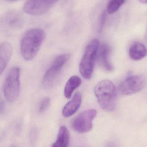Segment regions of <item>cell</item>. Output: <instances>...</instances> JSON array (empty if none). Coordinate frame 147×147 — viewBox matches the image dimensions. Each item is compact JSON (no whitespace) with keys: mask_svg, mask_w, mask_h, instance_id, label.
I'll use <instances>...</instances> for the list:
<instances>
[{"mask_svg":"<svg viewBox=\"0 0 147 147\" xmlns=\"http://www.w3.org/2000/svg\"><path fill=\"white\" fill-rule=\"evenodd\" d=\"M45 33L41 28L29 29L21 41L22 56L26 60H31L36 56L45 38Z\"/></svg>","mask_w":147,"mask_h":147,"instance_id":"1","label":"cell"},{"mask_svg":"<svg viewBox=\"0 0 147 147\" xmlns=\"http://www.w3.org/2000/svg\"><path fill=\"white\" fill-rule=\"evenodd\" d=\"M94 93L100 107L107 111H114L117 102L115 86L108 79L103 80L95 86Z\"/></svg>","mask_w":147,"mask_h":147,"instance_id":"2","label":"cell"},{"mask_svg":"<svg viewBox=\"0 0 147 147\" xmlns=\"http://www.w3.org/2000/svg\"><path fill=\"white\" fill-rule=\"evenodd\" d=\"M99 46V41L95 39L91 41L86 47L79 65L80 73L86 79L91 78Z\"/></svg>","mask_w":147,"mask_h":147,"instance_id":"3","label":"cell"},{"mask_svg":"<svg viewBox=\"0 0 147 147\" xmlns=\"http://www.w3.org/2000/svg\"><path fill=\"white\" fill-rule=\"evenodd\" d=\"M20 69L14 67L8 74L4 84L3 90L4 96L8 102L13 103L19 97L20 93Z\"/></svg>","mask_w":147,"mask_h":147,"instance_id":"4","label":"cell"},{"mask_svg":"<svg viewBox=\"0 0 147 147\" xmlns=\"http://www.w3.org/2000/svg\"><path fill=\"white\" fill-rule=\"evenodd\" d=\"M70 58L69 54H64L57 57L53 62L51 67L46 72L43 77V84L47 88L52 87L64 65Z\"/></svg>","mask_w":147,"mask_h":147,"instance_id":"5","label":"cell"},{"mask_svg":"<svg viewBox=\"0 0 147 147\" xmlns=\"http://www.w3.org/2000/svg\"><path fill=\"white\" fill-rule=\"evenodd\" d=\"M147 84V79L144 75L131 76L120 84L119 91L122 95H133L142 90L146 86Z\"/></svg>","mask_w":147,"mask_h":147,"instance_id":"6","label":"cell"},{"mask_svg":"<svg viewBox=\"0 0 147 147\" xmlns=\"http://www.w3.org/2000/svg\"><path fill=\"white\" fill-rule=\"evenodd\" d=\"M96 115L97 111L95 110L83 111L73 120L72 123L73 129L80 133L90 131L93 127L92 121Z\"/></svg>","mask_w":147,"mask_h":147,"instance_id":"7","label":"cell"},{"mask_svg":"<svg viewBox=\"0 0 147 147\" xmlns=\"http://www.w3.org/2000/svg\"><path fill=\"white\" fill-rule=\"evenodd\" d=\"M53 4L52 0H27L23 10L28 14L40 15L47 12Z\"/></svg>","mask_w":147,"mask_h":147,"instance_id":"8","label":"cell"},{"mask_svg":"<svg viewBox=\"0 0 147 147\" xmlns=\"http://www.w3.org/2000/svg\"><path fill=\"white\" fill-rule=\"evenodd\" d=\"M13 53V47L8 42L0 43V76L9 62Z\"/></svg>","mask_w":147,"mask_h":147,"instance_id":"9","label":"cell"},{"mask_svg":"<svg viewBox=\"0 0 147 147\" xmlns=\"http://www.w3.org/2000/svg\"><path fill=\"white\" fill-rule=\"evenodd\" d=\"M82 101V96L80 92L75 93L73 98L64 106L62 111L63 116L65 118L74 114L80 107Z\"/></svg>","mask_w":147,"mask_h":147,"instance_id":"10","label":"cell"},{"mask_svg":"<svg viewBox=\"0 0 147 147\" xmlns=\"http://www.w3.org/2000/svg\"><path fill=\"white\" fill-rule=\"evenodd\" d=\"M98 61L102 67L108 72L113 70V66L109 60L111 52V48L109 45L103 44L98 48Z\"/></svg>","mask_w":147,"mask_h":147,"instance_id":"11","label":"cell"},{"mask_svg":"<svg viewBox=\"0 0 147 147\" xmlns=\"http://www.w3.org/2000/svg\"><path fill=\"white\" fill-rule=\"evenodd\" d=\"M129 54V57L133 60H141L146 56L147 48L142 43L136 42L130 47Z\"/></svg>","mask_w":147,"mask_h":147,"instance_id":"12","label":"cell"},{"mask_svg":"<svg viewBox=\"0 0 147 147\" xmlns=\"http://www.w3.org/2000/svg\"><path fill=\"white\" fill-rule=\"evenodd\" d=\"M70 140V133L65 126L60 127L57 140L52 144L53 147H66L68 146Z\"/></svg>","mask_w":147,"mask_h":147,"instance_id":"13","label":"cell"},{"mask_svg":"<svg viewBox=\"0 0 147 147\" xmlns=\"http://www.w3.org/2000/svg\"><path fill=\"white\" fill-rule=\"evenodd\" d=\"M81 83V79L79 77L77 76L71 77L65 87V96L67 98H70L74 91L80 86Z\"/></svg>","mask_w":147,"mask_h":147,"instance_id":"14","label":"cell"},{"mask_svg":"<svg viewBox=\"0 0 147 147\" xmlns=\"http://www.w3.org/2000/svg\"><path fill=\"white\" fill-rule=\"evenodd\" d=\"M125 1L126 0H110L107 5V12L109 14H115L124 4Z\"/></svg>","mask_w":147,"mask_h":147,"instance_id":"15","label":"cell"},{"mask_svg":"<svg viewBox=\"0 0 147 147\" xmlns=\"http://www.w3.org/2000/svg\"><path fill=\"white\" fill-rule=\"evenodd\" d=\"M50 98L48 97H45L42 100L40 105L39 111L40 113H43L45 112L49 107L50 105Z\"/></svg>","mask_w":147,"mask_h":147,"instance_id":"16","label":"cell"},{"mask_svg":"<svg viewBox=\"0 0 147 147\" xmlns=\"http://www.w3.org/2000/svg\"><path fill=\"white\" fill-rule=\"evenodd\" d=\"M106 18V13L105 11H103L102 13V14L100 17L99 20V32H101L102 31L103 28L104 26L105 23V20Z\"/></svg>","mask_w":147,"mask_h":147,"instance_id":"17","label":"cell"},{"mask_svg":"<svg viewBox=\"0 0 147 147\" xmlns=\"http://www.w3.org/2000/svg\"><path fill=\"white\" fill-rule=\"evenodd\" d=\"M140 2L143 3H147V0H139Z\"/></svg>","mask_w":147,"mask_h":147,"instance_id":"18","label":"cell"},{"mask_svg":"<svg viewBox=\"0 0 147 147\" xmlns=\"http://www.w3.org/2000/svg\"><path fill=\"white\" fill-rule=\"evenodd\" d=\"M146 41H147V27L146 31Z\"/></svg>","mask_w":147,"mask_h":147,"instance_id":"19","label":"cell"},{"mask_svg":"<svg viewBox=\"0 0 147 147\" xmlns=\"http://www.w3.org/2000/svg\"><path fill=\"white\" fill-rule=\"evenodd\" d=\"M52 1H53V2L54 3H56V2H57V1H58V0H52Z\"/></svg>","mask_w":147,"mask_h":147,"instance_id":"20","label":"cell"},{"mask_svg":"<svg viewBox=\"0 0 147 147\" xmlns=\"http://www.w3.org/2000/svg\"><path fill=\"white\" fill-rule=\"evenodd\" d=\"M9 1H16V0H9Z\"/></svg>","mask_w":147,"mask_h":147,"instance_id":"21","label":"cell"}]
</instances>
